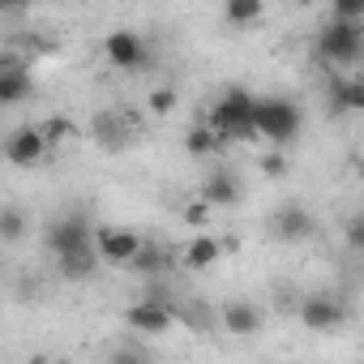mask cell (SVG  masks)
<instances>
[{
  "mask_svg": "<svg viewBox=\"0 0 364 364\" xmlns=\"http://www.w3.org/2000/svg\"><path fill=\"white\" fill-rule=\"evenodd\" d=\"M124 326L141 338H163L176 330V304H159V300H137L124 309Z\"/></svg>",
  "mask_w": 364,
  "mask_h": 364,
  "instance_id": "cell-7",
  "label": "cell"
},
{
  "mask_svg": "<svg viewBox=\"0 0 364 364\" xmlns=\"http://www.w3.org/2000/svg\"><path fill=\"white\" fill-rule=\"evenodd\" d=\"M35 129H39V137L48 141V150H60L65 141H73V137H77L73 120H65V116H48V120H39Z\"/></svg>",
  "mask_w": 364,
  "mask_h": 364,
  "instance_id": "cell-19",
  "label": "cell"
},
{
  "mask_svg": "<svg viewBox=\"0 0 364 364\" xmlns=\"http://www.w3.org/2000/svg\"><path fill=\"white\" fill-rule=\"evenodd\" d=\"M270 232H274V240H283V245H300V240H309V236H313V215H309L304 206L287 202V206H279V210H274Z\"/></svg>",
  "mask_w": 364,
  "mask_h": 364,
  "instance_id": "cell-11",
  "label": "cell"
},
{
  "mask_svg": "<svg viewBox=\"0 0 364 364\" xmlns=\"http://www.w3.org/2000/svg\"><path fill=\"white\" fill-rule=\"evenodd\" d=\"M360 215H364V210H360Z\"/></svg>",
  "mask_w": 364,
  "mask_h": 364,
  "instance_id": "cell-30",
  "label": "cell"
},
{
  "mask_svg": "<svg viewBox=\"0 0 364 364\" xmlns=\"http://www.w3.org/2000/svg\"><path fill=\"white\" fill-rule=\"evenodd\" d=\"M330 22L364 26V0H334V5H330Z\"/></svg>",
  "mask_w": 364,
  "mask_h": 364,
  "instance_id": "cell-23",
  "label": "cell"
},
{
  "mask_svg": "<svg viewBox=\"0 0 364 364\" xmlns=\"http://www.w3.org/2000/svg\"><path fill=\"white\" fill-rule=\"evenodd\" d=\"M48 154H52V150H48V141L39 137L35 124H22V129H14V133L5 137V159H9L14 167H39Z\"/></svg>",
  "mask_w": 364,
  "mask_h": 364,
  "instance_id": "cell-9",
  "label": "cell"
},
{
  "mask_svg": "<svg viewBox=\"0 0 364 364\" xmlns=\"http://www.w3.org/2000/svg\"><path fill=\"white\" fill-rule=\"evenodd\" d=\"M262 171H266V176H283V171H287V159L274 150V154H266V159H262Z\"/></svg>",
  "mask_w": 364,
  "mask_h": 364,
  "instance_id": "cell-27",
  "label": "cell"
},
{
  "mask_svg": "<svg viewBox=\"0 0 364 364\" xmlns=\"http://www.w3.org/2000/svg\"><path fill=\"white\" fill-rule=\"evenodd\" d=\"M141 249H146V236H137L133 228L103 223V228L95 232V253H99V262H107V266L129 270V266L137 262V253H141Z\"/></svg>",
  "mask_w": 364,
  "mask_h": 364,
  "instance_id": "cell-5",
  "label": "cell"
},
{
  "mask_svg": "<svg viewBox=\"0 0 364 364\" xmlns=\"http://www.w3.org/2000/svg\"><path fill=\"white\" fill-rule=\"evenodd\" d=\"M360 171H364V159H360Z\"/></svg>",
  "mask_w": 364,
  "mask_h": 364,
  "instance_id": "cell-29",
  "label": "cell"
},
{
  "mask_svg": "<svg viewBox=\"0 0 364 364\" xmlns=\"http://www.w3.org/2000/svg\"><path fill=\"white\" fill-rule=\"evenodd\" d=\"M202 202H210V206H236L240 202V180H236V171H228V167H219V171H206V180H202Z\"/></svg>",
  "mask_w": 364,
  "mask_h": 364,
  "instance_id": "cell-15",
  "label": "cell"
},
{
  "mask_svg": "<svg viewBox=\"0 0 364 364\" xmlns=\"http://www.w3.org/2000/svg\"><path fill=\"white\" fill-rule=\"evenodd\" d=\"M90 129H95V137H99L103 146H120L124 137H133V129H129V120H124L120 112H99Z\"/></svg>",
  "mask_w": 364,
  "mask_h": 364,
  "instance_id": "cell-17",
  "label": "cell"
},
{
  "mask_svg": "<svg viewBox=\"0 0 364 364\" xmlns=\"http://www.w3.org/2000/svg\"><path fill=\"white\" fill-rule=\"evenodd\" d=\"M223 146H228V141H223V137H219L206 120H198V124L185 133V150H189L193 159H210V154H219Z\"/></svg>",
  "mask_w": 364,
  "mask_h": 364,
  "instance_id": "cell-16",
  "label": "cell"
},
{
  "mask_svg": "<svg viewBox=\"0 0 364 364\" xmlns=\"http://www.w3.org/2000/svg\"><path fill=\"white\" fill-rule=\"evenodd\" d=\"M95 266H99V253H95V249H82V253H65V257H56L60 279H73V283L90 279V274H95Z\"/></svg>",
  "mask_w": 364,
  "mask_h": 364,
  "instance_id": "cell-18",
  "label": "cell"
},
{
  "mask_svg": "<svg viewBox=\"0 0 364 364\" xmlns=\"http://www.w3.org/2000/svg\"><path fill=\"white\" fill-rule=\"evenodd\" d=\"M343 245H347L351 253H364V215H351V219H347V228H343Z\"/></svg>",
  "mask_w": 364,
  "mask_h": 364,
  "instance_id": "cell-26",
  "label": "cell"
},
{
  "mask_svg": "<svg viewBox=\"0 0 364 364\" xmlns=\"http://www.w3.org/2000/svg\"><path fill=\"white\" fill-rule=\"evenodd\" d=\"M343 317H347V309L330 291H313V296L300 300V321L309 330H334V326H343Z\"/></svg>",
  "mask_w": 364,
  "mask_h": 364,
  "instance_id": "cell-10",
  "label": "cell"
},
{
  "mask_svg": "<svg viewBox=\"0 0 364 364\" xmlns=\"http://www.w3.org/2000/svg\"><path fill=\"white\" fill-rule=\"evenodd\" d=\"M219 321H223V330H228L232 338H253V334L262 330V309H257L253 300H228V304L219 309Z\"/></svg>",
  "mask_w": 364,
  "mask_h": 364,
  "instance_id": "cell-12",
  "label": "cell"
},
{
  "mask_svg": "<svg viewBox=\"0 0 364 364\" xmlns=\"http://www.w3.org/2000/svg\"><path fill=\"white\" fill-rule=\"evenodd\" d=\"M26 364H48V360H43V355H31V360H26Z\"/></svg>",
  "mask_w": 364,
  "mask_h": 364,
  "instance_id": "cell-28",
  "label": "cell"
},
{
  "mask_svg": "<svg viewBox=\"0 0 364 364\" xmlns=\"http://www.w3.org/2000/svg\"><path fill=\"white\" fill-rule=\"evenodd\" d=\"M107 364H154V355H150L146 343H116Z\"/></svg>",
  "mask_w": 364,
  "mask_h": 364,
  "instance_id": "cell-21",
  "label": "cell"
},
{
  "mask_svg": "<svg viewBox=\"0 0 364 364\" xmlns=\"http://www.w3.org/2000/svg\"><path fill=\"white\" fill-rule=\"evenodd\" d=\"M103 56L112 69H124V73H146V65H150V48L137 31H112L103 39Z\"/></svg>",
  "mask_w": 364,
  "mask_h": 364,
  "instance_id": "cell-6",
  "label": "cell"
},
{
  "mask_svg": "<svg viewBox=\"0 0 364 364\" xmlns=\"http://www.w3.org/2000/svg\"><path fill=\"white\" fill-rule=\"evenodd\" d=\"M253 112H257V95L245 90V86H228V90L215 99V107L206 112V124H210L228 146H232V141H253V137H257Z\"/></svg>",
  "mask_w": 364,
  "mask_h": 364,
  "instance_id": "cell-1",
  "label": "cell"
},
{
  "mask_svg": "<svg viewBox=\"0 0 364 364\" xmlns=\"http://www.w3.org/2000/svg\"><path fill=\"white\" fill-rule=\"evenodd\" d=\"M219 257H223V240L210 236V232H198L193 240H185V249H180V270L202 274V270H210Z\"/></svg>",
  "mask_w": 364,
  "mask_h": 364,
  "instance_id": "cell-13",
  "label": "cell"
},
{
  "mask_svg": "<svg viewBox=\"0 0 364 364\" xmlns=\"http://www.w3.org/2000/svg\"><path fill=\"white\" fill-rule=\"evenodd\" d=\"M317 56L334 69H351L364 56V26H347V22H326L317 35Z\"/></svg>",
  "mask_w": 364,
  "mask_h": 364,
  "instance_id": "cell-3",
  "label": "cell"
},
{
  "mask_svg": "<svg viewBox=\"0 0 364 364\" xmlns=\"http://www.w3.org/2000/svg\"><path fill=\"white\" fill-rule=\"evenodd\" d=\"M22 236H26L22 210H18V206H5V210H0V240H5V245H18Z\"/></svg>",
  "mask_w": 364,
  "mask_h": 364,
  "instance_id": "cell-22",
  "label": "cell"
},
{
  "mask_svg": "<svg viewBox=\"0 0 364 364\" xmlns=\"http://www.w3.org/2000/svg\"><path fill=\"white\" fill-rule=\"evenodd\" d=\"M330 112L334 116H351V112H364V77H330Z\"/></svg>",
  "mask_w": 364,
  "mask_h": 364,
  "instance_id": "cell-14",
  "label": "cell"
},
{
  "mask_svg": "<svg viewBox=\"0 0 364 364\" xmlns=\"http://www.w3.org/2000/svg\"><path fill=\"white\" fill-rule=\"evenodd\" d=\"M176 103H180V99H176V90H171V86H159V90H150V95H146V112H150V116H159V120H163V116H171V112H176Z\"/></svg>",
  "mask_w": 364,
  "mask_h": 364,
  "instance_id": "cell-24",
  "label": "cell"
},
{
  "mask_svg": "<svg viewBox=\"0 0 364 364\" xmlns=\"http://www.w3.org/2000/svg\"><path fill=\"white\" fill-rule=\"evenodd\" d=\"M31 95H35V73H31V65L18 60L14 52H5V56H0V103L14 107V103H22V99H31Z\"/></svg>",
  "mask_w": 364,
  "mask_h": 364,
  "instance_id": "cell-8",
  "label": "cell"
},
{
  "mask_svg": "<svg viewBox=\"0 0 364 364\" xmlns=\"http://www.w3.org/2000/svg\"><path fill=\"white\" fill-rule=\"evenodd\" d=\"M210 215H215V206H210V202H202V198H193V202L185 206V223H189V228H198V232H206V228H210Z\"/></svg>",
  "mask_w": 364,
  "mask_h": 364,
  "instance_id": "cell-25",
  "label": "cell"
},
{
  "mask_svg": "<svg viewBox=\"0 0 364 364\" xmlns=\"http://www.w3.org/2000/svg\"><path fill=\"white\" fill-rule=\"evenodd\" d=\"M253 129L257 137H266L270 146H287L296 133H300V107L291 99H257V112H253Z\"/></svg>",
  "mask_w": 364,
  "mask_h": 364,
  "instance_id": "cell-2",
  "label": "cell"
},
{
  "mask_svg": "<svg viewBox=\"0 0 364 364\" xmlns=\"http://www.w3.org/2000/svg\"><path fill=\"white\" fill-rule=\"evenodd\" d=\"M223 18H228L232 26H253V22L266 18V5H262V0H228V5H223Z\"/></svg>",
  "mask_w": 364,
  "mask_h": 364,
  "instance_id": "cell-20",
  "label": "cell"
},
{
  "mask_svg": "<svg viewBox=\"0 0 364 364\" xmlns=\"http://www.w3.org/2000/svg\"><path fill=\"white\" fill-rule=\"evenodd\" d=\"M95 232H99V228H90V219H86L82 210H73V215H60V219H52V223L43 228V245H48L52 257H65V253L95 249Z\"/></svg>",
  "mask_w": 364,
  "mask_h": 364,
  "instance_id": "cell-4",
  "label": "cell"
}]
</instances>
